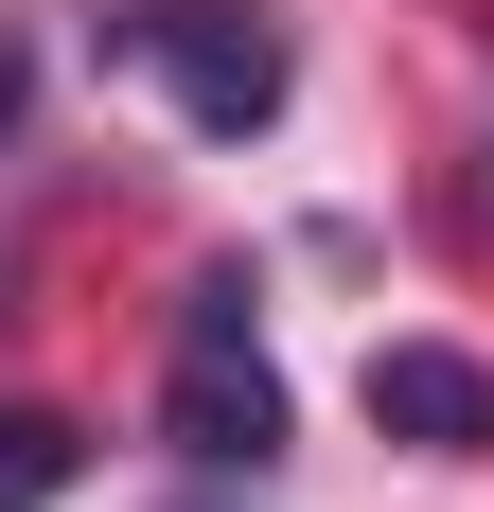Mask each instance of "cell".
Listing matches in <instances>:
<instances>
[{
	"label": "cell",
	"mask_w": 494,
	"mask_h": 512,
	"mask_svg": "<svg viewBox=\"0 0 494 512\" xmlns=\"http://www.w3.org/2000/svg\"><path fill=\"white\" fill-rule=\"evenodd\" d=\"M89 53H142L177 124H212V142L283 124V18H247V0H89Z\"/></svg>",
	"instance_id": "cell-1"
},
{
	"label": "cell",
	"mask_w": 494,
	"mask_h": 512,
	"mask_svg": "<svg viewBox=\"0 0 494 512\" xmlns=\"http://www.w3.org/2000/svg\"><path fill=\"white\" fill-rule=\"evenodd\" d=\"M0 124H18V36H0Z\"/></svg>",
	"instance_id": "cell-5"
},
{
	"label": "cell",
	"mask_w": 494,
	"mask_h": 512,
	"mask_svg": "<svg viewBox=\"0 0 494 512\" xmlns=\"http://www.w3.org/2000/svg\"><path fill=\"white\" fill-rule=\"evenodd\" d=\"M477 212H494V159H477Z\"/></svg>",
	"instance_id": "cell-6"
},
{
	"label": "cell",
	"mask_w": 494,
	"mask_h": 512,
	"mask_svg": "<svg viewBox=\"0 0 494 512\" xmlns=\"http://www.w3.org/2000/svg\"><path fill=\"white\" fill-rule=\"evenodd\" d=\"M371 424H389L406 460H477L494 442V371L442 354V336H389V354H371Z\"/></svg>",
	"instance_id": "cell-3"
},
{
	"label": "cell",
	"mask_w": 494,
	"mask_h": 512,
	"mask_svg": "<svg viewBox=\"0 0 494 512\" xmlns=\"http://www.w3.org/2000/svg\"><path fill=\"white\" fill-rule=\"evenodd\" d=\"M71 460H89V442H71L53 407H0V512H53V495H71Z\"/></svg>",
	"instance_id": "cell-4"
},
{
	"label": "cell",
	"mask_w": 494,
	"mask_h": 512,
	"mask_svg": "<svg viewBox=\"0 0 494 512\" xmlns=\"http://www.w3.org/2000/svg\"><path fill=\"white\" fill-rule=\"evenodd\" d=\"M159 442H177L195 477H265V460H283V371H265V336H247V265H212V283H195V318H177Z\"/></svg>",
	"instance_id": "cell-2"
}]
</instances>
